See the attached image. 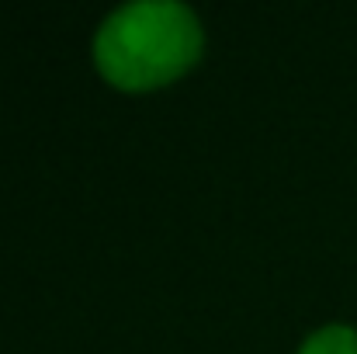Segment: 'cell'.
I'll return each mask as SVG.
<instances>
[{
  "instance_id": "1",
  "label": "cell",
  "mask_w": 357,
  "mask_h": 354,
  "mask_svg": "<svg viewBox=\"0 0 357 354\" xmlns=\"http://www.w3.org/2000/svg\"><path fill=\"white\" fill-rule=\"evenodd\" d=\"M205 35L191 7L177 0H132L108 14L94 38V63L119 91H156L184 77L202 56Z\"/></svg>"
},
{
  "instance_id": "2",
  "label": "cell",
  "mask_w": 357,
  "mask_h": 354,
  "mask_svg": "<svg viewBox=\"0 0 357 354\" xmlns=\"http://www.w3.org/2000/svg\"><path fill=\"white\" fill-rule=\"evenodd\" d=\"M298 354H357V330L344 323H330L305 337Z\"/></svg>"
}]
</instances>
